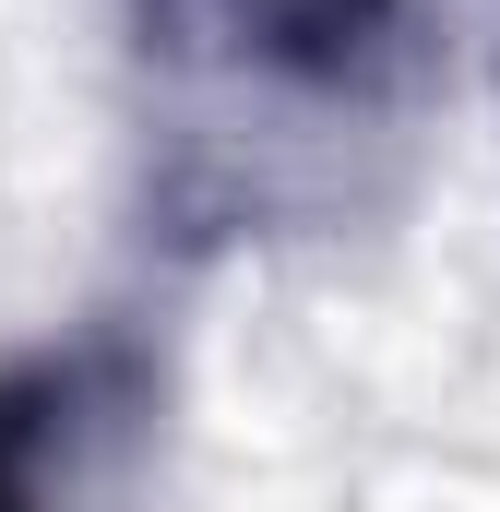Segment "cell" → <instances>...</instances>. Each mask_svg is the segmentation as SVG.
Returning <instances> with one entry per match:
<instances>
[{"mask_svg": "<svg viewBox=\"0 0 500 512\" xmlns=\"http://www.w3.org/2000/svg\"><path fill=\"white\" fill-rule=\"evenodd\" d=\"M72 417H84V370H72V358H24V370H0V512H60L48 465H60Z\"/></svg>", "mask_w": 500, "mask_h": 512, "instance_id": "obj_2", "label": "cell"}, {"mask_svg": "<svg viewBox=\"0 0 500 512\" xmlns=\"http://www.w3.org/2000/svg\"><path fill=\"white\" fill-rule=\"evenodd\" d=\"M143 36L179 60H215L262 96H370L405 48V0H143Z\"/></svg>", "mask_w": 500, "mask_h": 512, "instance_id": "obj_1", "label": "cell"}]
</instances>
